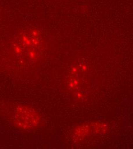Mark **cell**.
<instances>
[{
  "instance_id": "1",
  "label": "cell",
  "mask_w": 133,
  "mask_h": 149,
  "mask_svg": "<svg viewBox=\"0 0 133 149\" xmlns=\"http://www.w3.org/2000/svg\"><path fill=\"white\" fill-rule=\"evenodd\" d=\"M41 118L38 112L28 106H21L16 110L13 116L15 125L22 130H32L40 123Z\"/></svg>"
}]
</instances>
